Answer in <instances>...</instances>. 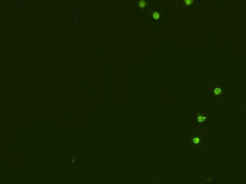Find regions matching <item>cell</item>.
Segmentation results:
<instances>
[{
	"instance_id": "obj_4",
	"label": "cell",
	"mask_w": 246,
	"mask_h": 184,
	"mask_svg": "<svg viewBox=\"0 0 246 184\" xmlns=\"http://www.w3.org/2000/svg\"><path fill=\"white\" fill-rule=\"evenodd\" d=\"M148 2L145 1V0H140V1H138V3H137V6H138L139 8H140V9H144V8H146L147 6H148Z\"/></svg>"
},
{
	"instance_id": "obj_5",
	"label": "cell",
	"mask_w": 246,
	"mask_h": 184,
	"mask_svg": "<svg viewBox=\"0 0 246 184\" xmlns=\"http://www.w3.org/2000/svg\"><path fill=\"white\" fill-rule=\"evenodd\" d=\"M192 143L195 145H199L201 144V138L199 136H194L192 137Z\"/></svg>"
},
{
	"instance_id": "obj_3",
	"label": "cell",
	"mask_w": 246,
	"mask_h": 184,
	"mask_svg": "<svg viewBox=\"0 0 246 184\" xmlns=\"http://www.w3.org/2000/svg\"><path fill=\"white\" fill-rule=\"evenodd\" d=\"M183 4L187 7H193L197 4V2L194 1V0H184L183 2Z\"/></svg>"
},
{
	"instance_id": "obj_1",
	"label": "cell",
	"mask_w": 246,
	"mask_h": 184,
	"mask_svg": "<svg viewBox=\"0 0 246 184\" xmlns=\"http://www.w3.org/2000/svg\"><path fill=\"white\" fill-rule=\"evenodd\" d=\"M210 97L214 99H220L225 96V84L224 82H218L213 84L209 89Z\"/></svg>"
},
{
	"instance_id": "obj_6",
	"label": "cell",
	"mask_w": 246,
	"mask_h": 184,
	"mask_svg": "<svg viewBox=\"0 0 246 184\" xmlns=\"http://www.w3.org/2000/svg\"><path fill=\"white\" fill-rule=\"evenodd\" d=\"M152 17L154 20H158L161 17V14H160V12L158 11V10H153L152 12Z\"/></svg>"
},
{
	"instance_id": "obj_2",
	"label": "cell",
	"mask_w": 246,
	"mask_h": 184,
	"mask_svg": "<svg viewBox=\"0 0 246 184\" xmlns=\"http://www.w3.org/2000/svg\"><path fill=\"white\" fill-rule=\"evenodd\" d=\"M197 122L199 123V125H200L201 126H204V125L207 124V116L203 110H198V112L197 113Z\"/></svg>"
}]
</instances>
